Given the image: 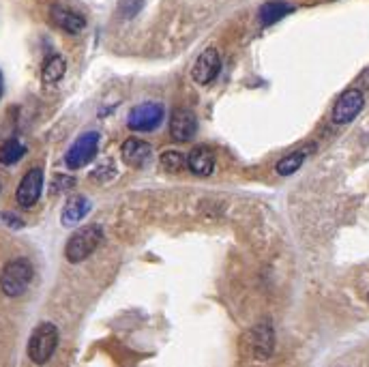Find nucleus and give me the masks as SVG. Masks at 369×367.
<instances>
[{
	"label": "nucleus",
	"instance_id": "obj_2",
	"mask_svg": "<svg viewBox=\"0 0 369 367\" xmlns=\"http://www.w3.org/2000/svg\"><path fill=\"white\" fill-rule=\"evenodd\" d=\"M33 277H35V269H33L30 260L16 258V260L7 262L3 273H0V290L11 298H18L30 288Z\"/></svg>",
	"mask_w": 369,
	"mask_h": 367
},
{
	"label": "nucleus",
	"instance_id": "obj_7",
	"mask_svg": "<svg viewBox=\"0 0 369 367\" xmlns=\"http://www.w3.org/2000/svg\"><path fill=\"white\" fill-rule=\"evenodd\" d=\"M41 192H43V170L41 168H30L18 185V192H16V202L22 206V209H33L39 198H41Z\"/></svg>",
	"mask_w": 369,
	"mask_h": 367
},
{
	"label": "nucleus",
	"instance_id": "obj_21",
	"mask_svg": "<svg viewBox=\"0 0 369 367\" xmlns=\"http://www.w3.org/2000/svg\"><path fill=\"white\" fill-rule=\"evenodd\" d=\"M74 178L71 176H56L54 178V194H58V192H65V190H69V187H74Z\"/></svg>",
	"mask_w": 369,
	"mask_h": 367
},
{
	"label": "nucleus",
	"instance_id": "obj_20",
	"mask_svg": "<svg viewBox=\"0 0 369 367\" xmlns=\"http://www.w3.org/2000/svg\"><path fill=\"white\" fill-rule=\"evenodd\" d=\"M144 0H118V11L122 18H134L142 9Z\"/></svg>",
	"mask_w": 369,
	"mask_h": 367
},
{
	"label": "nucleus",
	"instance_id": "obj_22",
	"mask_svg": "<svg viewBox=\"0 0 369 367\" xmlns=\"http://www.w3.org/2000/svg\"><path fill=\"white\" fill-rule=\"evenodd\" d=\"M0 217H3V219L7 221V226H11V228H22V221H20L16 215H11V213H3Z\"/></svg>",
	"mask_w": 369,
	"mask_h": 367
},
{
	"label": "nucleus",
	"instance_id": "obj_3",
	"mask_svg": "<svg viewBox=\"0 0 369 367\" xmlns=\"http://www.w3.org/2000/svg\"><path fill=\"white\" fill-rule=\"evenodd\" d=\"M56 346H58V329L52 322H41L33 331L26 352L33 363L43 365L52 359V354L56 352Z\"/></svg>",
	"mask_w": 369,
	"mask_h": 367
},
{
	"label": "nucleus",
	"instance_id": "obj_16",
	"mask_svg": "<svg viewBox=\"0 0 369 367\" xmlns=\"http://www.w3.org/2000/svg\"><path fill=\"white\" fill-rule=\"evenodd\" d=\"M65 71H67L65 58L60 54H52L45 58V63L41 67V80H43V84H56L63 80Z\"/></svg>",
	"mask_w": 369,
	"mask_h": 367
},
{
	"label": "nucleus",
	"instance_id": "obj_17",
	"mask_svg": "<svg viewBox=\"0 0 369 367\" xmlns=\"http://www.w3.org/2000/svg\"><path fill=\"white\" fill-rule=\"evenodd\" d=\"M310 151H314V146H305V148H298L294 153H288L283 159L277 161V165H275L277 174L279 176H290L296 170H300V165L305 163V159H307V155H310Z\"/></svg>",
	"mask_w": 369,
	"mask_h": 367
},
{
	"label": "nucleus",
	"instance_id": "obj_12",
	"mask_svg": "<svg viewBox=\"0 0 369 367\" xmlns=\"http://www.w3.org/2000/svg\"><path fill=\"white\" fill-rule=\"evenodd\" d=\"M49 16H52V22L58 28H63L69 35H78V33H82L86 28V20L80 13L71 11V9H67L63 5H54L52 11H49Z\"/></svg>",
	"mask_w": 369,
	"mask_h": 367
},
{
	"label": "nucleus",
	"instance_id": "obj_14",
	"mask_svg": "<svg viewBox=\"0 0 369 367\" xmlns=\"http://www.w3.org/2000/svg\"><path fill=\"white\" fill-rule=\"evenodd\" d=\"M187 168L196 176H211L215 170V155L206 146H198L187 155Z\"/></svg>",
	"mask_w": 369,
	"mask_h": 367
},
{
	"label": "nucleus",
	"instance_id": "obj_11",
	"mask_svg": "<svg viewBox=\"0 0 369 367\" xmlns=\"http://www.w3.org/2000/svg\"><path fill=\"white\" fill-rule=\"evenodd\" d=\"M120 157L129 168H144L151 161V157H153V148L144 140L129 138V140L122 142V146H120Z\"/></svg>",
	"mask_w": 369,
	"mask_h": 367
},
{
	"label": "nucleus",
	"instance_id": "obj_19",
	"mask_svg": "<svg viewBox=\"0 0 369 367\" xmlns=\"http://www.w3.org/2000/svg\"><path fill=\"white\" fill-rule=\"evenodd\" d=\"M159 163H161V168L165 170V172H180L182 170V165H184V155L180 153V151H165L163 155H161V159H159Z\"/></svg>",
	"mask_w": 369,
	"mask_h": 367
},
{
	"label": "nucleus",
	"instance_id": "obj_1",
	"mask_svg": "<svg viewBox=\"0 0 369 367\" xmlns=\"http://www.w3.org/2000/svg\"><path fill=\"white\" fill-rule=\"evenodd\" d=\"M103 240V230L97 223H88L80 230H76L71 234V238L67 240V247H65V258L71 264L84 262L88 256L95 254V250L101 245Z\"/></svg>",
	"mask_w": 369,
	"mask_h": 367
},
{
	"label": "nucleus",
	"instance_id": "obj_23",
	"mask_svg": "<svg viewBox=\"0 0 369 367\" xmlns=\"http://www.w3.org/2000/svg\"><path fill=\"white\" fill-rule=\"evenodd\" d=\"M3 91H5V78L0 74V97H3Z\"/></svg>",
	"mask_w": 369,
	"mask_h": 367
},
{
	"label": "nucleus",
	"instance_id": "obj_9",
	"mask_svg": "<svg viewBox=\"0 0 369 367\" xmlns=\"http://www.w3.org/2000/svg\"><path fill=\"white\" fill-rule=\"evenodd\" d=\"M365 105V95L358 88H348L339 95L337 103L333 105V122L337 125H346V122L354 120Z\"/></svg>",
	"mask_w": 369,
	"mask_h": 367
},
{
	"label": "nucleus",
	"instance_id": "obj_6",
	"mask_svg": "<svg viewBox=\"0 0 369 367\" xmlns=\"http://www.w3.org/2000/svg\"><path fill=\"white\" fill-rule=\"evenodd\" d=\"M99 142H101L99 132H86V134H82V136L71 144V148L67 151V155H65V165H67L69 170H80V168L88 165V163L97 157Z\"/></svg>",
	"mask_w": 369,
	"mask_h": 367
},
{
	"label": "nucleus",
	"instance_id": "obj_5",
	"mask_svg": "<svg viewBox=\"0 0 369 367\" xmlns=\"http://www.w3.org/2000/svg\"><path fill=\"white\" fill-rule=\"evenodd\" d=\"M165 116V107L157 101H146V103H140L136 105L131 112H129V118H127V127L131 132H138V134H146V132H155L161 120Z\"/></svg>",
	"mask_w": 369,
	"mask_h": 367
},
{
	"label": "nucleus",
	"instance_id": "obj_18",
	"mask_svg": "<svg viewBox=\"0 0 369 367\" xmlns=\"http://www.w3.org/2000/svg\"><path fill=\"white\" fill-rule=\"evenodd\" d=\"M24 155H26V146L20 140H16V138L7 140L5 144H0V163H3V165H13Z\"/></svg>",
	"mask_w": 369,
	"mask_h": 367
},
{
	"label": "nucleus",
	"instance_id": "obj_4",
	"mask_svg": "<svg viewBox=\"0 0 369 367\" xmlns=\"http://www.w3.org/2000/svg\"><path fill=\"white\" fill-rule=\"evenodd\" d=\"M242 348L256 361H266L275 350V331L269 322L256 325L242 337Z\"/></svg>",
	"mask_w": 369,
	"mask_h": 367
},
{
	"label": "nucleus",
	"instance_id": "obj_8",
	"mask_svg": "<svg viewBox=\"0 0 369 367\" xmlns=\"http://www.w3.org/2000/svg\"><path fill=\"white\" fill-rule=\"evenodd\" d=\"M221 71V56L217 47H206L192 67V80L200 86L211 84Z\"/></svg>",
	"mask_w": 369,
	"mask_h": 367
},
{
	"label": "nucleus",
	"instance_id": "obj_15",
	"mask_svg": "<svg viewBox=\"0 0 369 367\" xmlns=\"http://www.w3.org/2000/svg\"><path fill=\"white\" fill-rule=\"evenodd\" d=\"M292 11H294V7L290 3H283V0H271V3L260 7L258 20L262 26H271V24H277L279 20H283Z\"/></svg>",
	"mask_w": 369,
	"mask_h": 367
},
{
	"label": "nucleus",
	"instance_id": "obj_13",
	"mask_svg": "<svg viewBox=\"0 0 369 367\" xmlns=\"http://www.w3.org/2000/svg\"><path fill=\"white\" fill-rule=\"evenodd\" d=\"M90 209H93V204H90L88 198H84V196H74V198L65 204V209H63V215H60V223L67 226V228H71V226L80 223V221L90 213Z\"/></svg>",
	"mask_w": 369,
	"mask_h": 367
},
{
	"label": "nucleus",
	"instance_id": "obj_10",
	"mask_svg": "<svg viewBox=\"0 0 369 367\" xmlns=\"http://www.w3.org/2000/svg\"><path fill=\"white\" fill-rule=\"evenodd\" d=\"M198 134V118L192 110L176 107L170 116V136L174 142H189Z\"/></svg>",
	"mask_w": 369,
	"mask_h": 367
}]
</instances>
